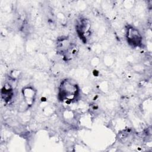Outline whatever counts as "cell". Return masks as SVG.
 Masks as SVG:
<instances>
[{"label":"cell","mask_w":152,"mask_h":152,"mask_svg":"<svg viewBox=\"0 0 152 152\" xmlns=\"http://www.w3.org/2000/svg\"><path fill=\"white\" fill-rule=\"evenodd\" d=\"M23 96L27 104L31 105L33 103V100L34 99L35 96L34 90L30 87L26 88L23 90Z\"/></svg>","instance_id":"3957f363"},{"label":"cell","mask_w":152,"mask_h":152,"mask_svg":"<svg viewBox=\"0 0 152 152\" xmlns=\"http://www.w3.org/2000/svg\"><path fill=\"white\" fill-rule=\"evenodd\" d=\"M78 89L76 84L70 81H64L59 88V96L63 101H72L78 94Z\"/></svg>","instance_id":"6da1fadb"},{"label":"cell","mask_w":152,"mask_h":152,"mask_svg":"<svg viewBox=\"0 0 152 152\" xmlns=\"http://www.w3.org/2000/svg\"><path fill=\"white\" fill-rule=\"evenodd\" d=\"M127 38L129 43L136 46L141 43V37L138 31L134 28L129 27L127 31Z\"/></svg>","instance_id":"7a4b0ae2"}]
</instances>
